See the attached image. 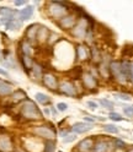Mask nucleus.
Wrapping results in <instances>:
<instances>
[{"label":"nucleus","instance_id":"obj_1","mask_svg":"<svg viewBox=\"0 0 133 152\" xmlns=\"http://www.w3.org/2000/svg\"><path fill=\"white\" fill-rule=\"evenodd\" d=\"M21 115L27 120H40L42 119V113L31 99H25L21 106Z\"/></svg>","mask_w":133,"mask_h":152},{"label":"nucleus","instance_id":"obj_2","mask_svg":"<svg viewBox=\"0 0 133 152\" xmlns=\"http://www.w3.org/2000/svg\"><path fill=\"white\" fill-rule=\"evenodd\" d=\"M48 14L51 17L57 18V20H61L62 17H64L65 15H68V7L64 3H51L50 7H48Z\"/></svg>","mask_w":133,"mask_h":152},{"label":"nucleus","instance_id":"obj_3","mask_svg":"<svg viewBox=\"0 0 133 152\" xmlns=\"http://www.w3.org/2000/svg\"><path fill=\"white\" fill-rule=\"evenodd\" d=\"M32 131H33V134H36L37 136L47 139V140H53L55 137V130L51 126H47V125L36 126Z\"/></svg>","mask_w":133,"mask_h":152},{"label":"nucleus","instance_id":"obj_4","mask_svg":"<svg viewBox=\"0 0 133 152\" xmlns=\"http://www.w3.org/2000/svg\"><path fill=\"white\" fill-rule=\"evenodd\" d=\"M86 33H88V22L85 18H81L73 27V34L74 37L79 38V39H85Z\"/></svg>","mask_w":133,"mask_h":152},{"label":"nucleus","instance_id":"obj_5","mask_svg":"<svg viewBox=\"0 0 133 152\" xmlns=\"http://www.w3.org/2000/svg\"><path fill=\"white\" fill-rule=\"evenodd\" d=\"M110 71H111L113 77L116 79V81H118L120 83H126L127 82L126 77L123 76L120 61H111V64H110Z\"/></svg>","mask_w":133,"mask_h":152},{"label":"nucleus","instance_id":"obj_6","mask_svg":"<svg viewBox=\"0 0 133 152\" xmlns=\"http://www.w3.org/2000/svg\"><path fill=\"white\" fill-rule=\"evenodd\" d=\"M59 91L64 94H66V96H69V97H75L78 94L77 92V87H75V85L70 81H63L59 86H58Z\"/></svg>","mask_w":133,"mask_h":152},{"label":"nucleus","instance_id":"obj_7","mask_svg":"<svg viewBox=\"0 0 133 152\" xmlns=\"http://www.w3.org/2000/svg\"><path fill=\"white\" fill-rule=\"evenodd\" d=\"M18 14L9 7H0V25H6L10 20L16 17Z\"/></svg>","mask_w":133,"mask_h":152},{"label":"nucleus","instance_id":"obj_8","mask_svg":"<svg viewBox=\"0 0 133 152\" xmlns=\"http://www.w3.org/2000/svg\"><path fill=\"white\" fill-rule=\"evenodd\" d=\"M58 23H59L61 28H63V30H69V28H73L75 26V23H77V15H74V14L65 15L64 17L61 18Z\"/></svg>","mask_w":133,"mask_h":152},{"label":"nucleus","instance_id":"obj_9","mask_svg":"<svg viewBox=\"0 0 133 152\" xmlns=\"http://www.w3.org/2000/svg\"><path fill=\"white\" fill-rule=\"evenodd\" d=\"M42 81L44 83V86L47 88H50L52 91H55L57 88H58V81H57V77L51 74V72H46L43 74V77H42Z\"/></svg>","mask_w":133,"mask_h":152},{"label":"nucleus","instance_id":"obj_10","mask_svg":"<svg viewBox=\"0 0 133 152\" xmlns=\"http://www.w3.org/2000/svg\"><path fill=\"white\" fill-rule=\"evenodd\" d=\"M81 80H83V83L84 86L89 88V90H94L98 87V80L96 77H94V76L89 72H84L81 74Z\"/></svg>","mask_w":133,"mask_h":152},{"label":"nucleus","instance_id":"obj_11","mask_svg":"<svg viewBox=\"0 0 133 152\" xmlns=\"http://www.w3.org/2000/svg\"><path fill=\"white\" fill-rule=\"evenodd\" d=\"M38 28H40V26L38 25H31V26H28V28L26 30V41L28 42V43H33V42H36L37 41V33H38Z\"/></svg>","mask_w":133,"mask_h":152},{"label":"nucleus","instance_id":"obj_12","mask_svg":"<svg viewBox=\"0 0 133 152\" xmlns=\"http://www.w3.org/2000/svg\"><path fill=\"white\" fill-rule=\"evenodd\" d=\"M95 145V139L94 137H86L81 140L79 144H78V148L81 152H91Z\"/></svg>","mask_w":133,"mask_h":152},{"label":"nucleus","instance_id":"obj_13","mask_svg":"<svg viewBox=\"0 0 133 152\" xmlns=\"http://www.w3.org/2000/svg\"><path fill=\"white\" fill-rule=\"evenodd\" d=\"M92 124H89V123L85 121H78L72 126V130L75 132V134H84V132H88L92 129Z\"/></svg>","mask_w":133,"mask_h":152},{"label":"nucleus","instance_id":"obj_14","mask_svg":"<svg viewBox=\"0 0 133 152\" xmlns=\"http://www.w3.org/2000/svg\"><path fill=\"white\" fill-rule=\"evenodd\" d=\"M13 141L7 135H0V152H11Z\"/></svg>","mask_w":133,"mask_h":152},{"label":"nucleus","instance_id":"obj_15","mask_svg":"<svg viewBox=\"0 0 133 152\" xmlns=\"http://www.w3.org/2000/svg\"><path fill=\"white\" fill-rule=\"evenodd\" d=\"M111 148L110 142L106 140H99L95 141V145L92 148V152H109Z\"/></svg>","mask_w":133,"mask_h":152},{"label":"nucleus","instance_id":"obj_16","mask_svg":"<svg viewBox=\"0 0 133 152\" xmlns=\"http://www.w3.org/2000/svg\"><path fill=\"white\" fill-rule=\"evenodd\" d=\"M13 91H14V86L10 82L0 80V96H7V94H11Z\"/></svg>","mask_w":133,"mask_h":152},{"label":"nucleus","instance_id":"obj_17","mask_svg":"<svg viewBox=\"0 0 133 152\" xmlns=\"http://www.w3.org/2000/svg\"><path fill=\"white\" fill-rule=\"evenodd\" d=\"M75 53H77V58L79 60H86L90 58V52L86 49L85 45H78L77 49H75Z\"/></svg>","mask_w":133,"mask_h":152},{"label":"nucleus","instance_id":"obj_18","mask_svg":"<svg viewBox=\"0 0 133 152\" xmlns=\"http://www.w3.org/2000/svg\"><path fill=\"white\" fill-rule=\"evenodd\" d=\"M21 26H22V21L20 20V17H17V16L14 17L13 20H10L5 25L6 30H9V31H16L18 28H21Z\"/></svg>","mask_w":133,"mask_h":152},{"label":"nucleus","instance_id":"obj_19","mask_svg":"<svg viewBox=\"0 0 133 152\" xmlns=\"http://www.w3.org/2000/svg\"><path fill=\"white\" fill-rule=\"evenodd\" d=\"M32 15H33V6H26L18 12V17H20L21 21H26L28 18H31Z\"/></svg>","mask_w":133,"mask_h":152},{"label":"nucleus","instance_id":"obj_20","mask_svg":"<svg viewBox=\"0 0 133 152\" xmlns=\"http://www.w3.org/2000/svg\"><path fill=\"white\" fill-rule=\"evenodd\" d=\"M48 36H50L48 28L44 27V26H40V28H38V33H37V41H40V42H46L47 39H48Z\"/></svg>","mask_w":133,"mask_h":152},{"label":"nucleus","instance_id":"obj_21","mask_svg":"<svg viewBox=\"0 0 133 152\" xmlns=\"http://www.w3.org/2000/svg\"><path fill=\"white\" fill-rule=\"evenodd\" d=\"M32 75L35 76V79L37 80H40L43 77V68L40 65V64H37V63H33V66H32Z\"/></svg>","mask_w":133,"mask_h":152},{"label":"nucleus","instance_id":"obj_22","mask_svg":"<svg viewBox=\"0 0 133 152\" xmlns=\"http://www.w3.org/2000/svg\"><path fill=\"white\" fill-rule=\"evenodd\" d=\"M21 52H22V55H28V56H31L32 53H33V49H32V45L28 43L27 41H24L21 42Z\"/></svg>","mask_w":133,"mask_h":152},{"label":"nucleus","instance_id":"obj_23","mask_svg":"<svg viewBox=\"0 0 133 152\" xmlns=\"http://www.w3.org/2000/svg\"><path fill=\"white\" fill-rule=\"evenodd\" d=\"M11 99H13V102H16V103L20 101H24V99H26V93L22 90H17V91L13 92Z\"/></svg>","mask_w":133,"mask_h":152},{"label":"nucleus","instance_id":"obj_24","mask_svg":"<svg viewBox=\"0 0 133 152\" xmlns=\"http://www.w3.org/2000/svg\"><path fill=\"white\" fill-rule=\"evenodd\" d=\"M21 61H22V65H24V68L26 70H31L32 69V66H33V60L31 56H28V55H22L21 56Z\"/></svg>","mask_w":133,"mask_h":152},{"label":"nucleus","instance_id":"obj_25","mask_svg":"<svg viewBox=\"0 0 133 152\" xmlns=\"http://www.w3.org/2000/svg\"><path fill=\"white\" fill-rule=\"evenodd\" d=\"M121 69H122L123 76H125L126 80L128 81V77H129V71H131V63H128L127 60L121 61Z\"/></svg>","mask_w":133,"mask_h":152},{"label":"nucleus","instance_id":"obj_26","mask_svg":"<svg viewBox=\"0 0 133 152\" xmlns=\"http://www.w3.org/2000/svg\"><path fill=\"white\" fill-rule=\"evenodd\" d=\"M35 97H36V101H37V102H40L41 104H47V103H50V102H51L50 97L47 96V94L42 93V92H37Z\"/></svg>","mask_w":133,"mask_h":152},{"label":"nucleus","instance_id":"obj_27","mask_svg":"<svg viewBox=\"0 0 133 152\" xmlns=\"http://www.w3.org/2000/svg\"><path fill=\"white\" fill-rule=\"evenodd\" d=\"M55 151V142L53 140H47L44 144L43 152H54Z\"/></svg>","mask_w":133,"mask_h":152},{"label":"nucleus","instance_id":"obj_28","mask_svg":"<svg viewBox=\"0 0 133 152\" xmlns=\"http://www.w3.org/2000/svg\"><path fill=\"white\" fill-rule=\"evenodd\" d=\"M103 130L106 132H110V134H118V128L113 124H106L103 125Z\"/></svg>","mask_w":133,"mask_h":152},{"label":"nucleus","instance_id":"obj_29","mask_svg":"<svg viewBox=\"0 0 133 152\" xmlns=\"http://www.w3.org/2000/svg\"><path fill=\"white\" fill-rule=\"evenodd\" d=\"M113 96L117 97V98L121 99V101H126V102L131 101V98H132L128 93H123V92H116V93H113Z\"/></svg>","mask_w":133,"mask_h":152},{"label":"nucleus","instance_id":"obj_30","mask_svg":"<svg viewBox=\"0 0 133 152\" xmlns=\"http://www.w3.org/2000/svg\"><path fill=\"white\" fill-rule=\"evenodd\" d=\"M90 56H91V58H92V60L94 61H100V58H101V55H100V53H99V49L98 48H95V47H94V48L91 49V52H90Z\"/></svg>","mask_w":133,"mask_h":152},{"label":"nucleus","instance_id":"obj_31","mask_svg":"<svg viewBox=\"0 0 133 152\" xmlns=\"http://www.w3.org/2000/svg\"><path fill=\"white\" fill-rule=\"evenodd\" d=\"M100 102V104H101V106L103 107V108H106V109H112L113 107H115V104H113L111 101H109V99H100L99 101Z\"/></svg>","mask_w":133,"mask_h":152},{"label":"nucleus","instance_id":"obj_32","mask_svg":"<svg viewBox=\"0 0 133 152\" xmlns=\"http://www.w3.org/2000/svg\"><path fill=\"white\" fill-rule=\"evenodd\" d=\"M109 118H110L111 120H113V121H122V120H123V117H121L120 114L116 113V112H110Z\"/></svg>","mask_w":133,"mask_h":152},{"label":"nucleus","instance_id":"obj_33","mask_svg":"<svg viewBox=\"0 0 133 152\" xmlns=\"http://www.w3.org/2000/svg\"><path fill=\"white\" fill-rule=\"evenodd\" d=\"M75 139H77V135H75V134H68L66 136L63 137V142H65V144H69V142H73Z\"/></svg>","mask_w":133,"mask_h":152},{"label":"nucleus","instance_id":"obj_34","mask_svg":"<svg viewBox=\"0 0 133 152\" xmlns=\"http://www.w3.org/2000/svg\"><path fill=\"white\" fill-rule=\"evenodd\" d=\"M86 106H88V108H89L90 110H96V109L99 108L98 103L94 102V101H88V102H86Z\"/></svg>","mask_w":133,"mask_h":152},{"label":"nucleus","instance_id":"obj_35","mask_svg":"<svg viewBox=\"0 0 133 152\" xmlns=\"http://www.w3.org/2000/svg\"><path fill=\"white\" fill-rule=\"evenodd\" d=\"M123 113H125L127 117H133V107L132 106L123 107Z\"/></svg>","mask_w":133,"mask_h":152},{"label":"nucleus","instance_id":"obj_36","mask_svg":"<svg viewBox=\"0 0 133 152\" xmlns=\"http://www.w3.org/2000/svg\"><path fill=\"white\" fill-rule=\"evenodd\" d=\"M57 109H58L59 112H65L66 109H68V104L64 103V102H59L58 104H57Z\"/></svg>","mask_w":133,"mask_h":152},{"label":"nucleus","instance_id":"obj_37","mask_svg":"<svg viewBox=\"0 0 133 152\" xmlns=\"http://www.w3.org/2000/svg\"><path fill=\"white\" fill-rule=\"evenodd\" d=\"M113 144H115L117 147H120V148H123V147L126 146V145H125V142L121 141V140H118V139H116L115 141H113Z\"/></svg>","mask_w":133,"mask_h":152},{"label":"nucleus","instance_id":"obj_38","mask_svg":"<svg viewBox=\"0 0 133 152\" xmlns=\"http://www.w3.org/2000/svg\"><path fill=\"white\" fill-rule=\"evenodd\" d=\"M128 80L133 83V63H131V71H129V77H128Z\"/></svg>","mask_w":133,"mask_h":152},{"label":"nucleus","instance_id":"obj_39","mask_svg":"<svg viewBox=\"0 0 133 152\" xmlns=\"http://www.w3.org/2000/svg\"><path fill=\"white\" fill-rule=\"evenodd\" d=\"M84 120H85V121H88L89 124H92V121L95 120V118H89V117H84Z\"/></svg>","mask_w":133,"mask_h":152},{"label":"nucleus","instance_id":"obj_40","mask_svg":"<svg viewBox=\"0 0 133 152\" xmlns=\"http://www.w3.org/2000/svg\"><path fill=\"white\" fill-rule=\"evenodd\" d=\"M14 4H15L16 6H22V5H25V4H26V1H15Z\"/></svg>","mask_w":133,"mask_h":152},{"label":"nucleus","instance_id":"obj_41","mask_svg":"<svg viewBox=\"0 0 133 152\" xmlns=\"http://www.w3.org/2000/svg\"><path fill=\"white\" fill-rule=\"evenodd\" d=\"M0 75H3V76H9V74H7L4 69H1V68H0Z\"/></svg>","mask_w":133,"mask_h":152},{"label":"nucleus","instance_id":"obj_42","mask_svg":"<svg viewBox=\"0 0 133 152\" xmlns=\"http://www.w3.org/2000/svg\"><path fill=\"white\" fill-rule=\"evenodd\" d=\"M1 54H3V53H1V50H0V58H1Z\"/></svg>","mask_w":133,"mask_h":152},{"label":"nucleus","instance_id":"obj_43","mask_svg":"<svg viewBox=\"0 0 133 152\" xmlns=\"http://www.w3.org/2000/svg\"><path fill=\"white\" fill-rule=\"evenodd\" d=\"M129 152H133V150H131V151H129Z\"/></svg>","mask_w":133,"mask_h":152},{"label":"nucleus","instance_id":"obj_44","mask_svg":"<svg viewBox=\"0 0 133 152\" xmlns=\"http://www.w3.org/2000/svg\"><path fill=\"white\" fill-rule=\"evenodd\" d=\"M132 107H133V106H132Z\"/></svg>","mask_w":133,"mask_h":152}]
</instances>
